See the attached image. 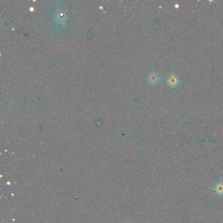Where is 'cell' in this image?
Segmentation results:
<instances>
[{
	"mask_svg": "<svg viewBox=\"0 0 223 223\" xmlns=\"http://www.w3.org/2000/svg\"><path fill=\"white\" fill-rule=\"evenodd\" d=\"M175 5H176V6H175V7H179V5H177V4Z\"/></svg>",
	"mask_w": 223,
	"mask_h": 223,
	"instance_id": "277c9868",
	"label": "cell"
},
{
	"mask_svg": "<svg viewBox=\"0 0 223 223\" xmlns=\"http://www.w3.org/2000/svg\"><path fill=\"white\" fill-rule=\"evenodd\" d=\"M149 81L152 84H156L159 81V77L157 73H152L149 76Z\"/></svg>",
	"mask_w": 223,
	"mask_h": 223,
	"instance_id": "3957f363",
	"label": "cell"
},
{
	"mask_svg": "<svg viewBox=\"0 0 223 223\" xmlns=\"http://www.w3.org/2000/svg\"><path fill=\"white\" fill-rule=\"evenodd\" d=\"M179 83V79L177 76L175 75H169L167 79V83L169 86L172 87H175L177 86Z\"/></svg>",
	"mask_w": 223,
	"mask_h": 223,
	"instance_id": "6da1fadb",
	"label": "cell"
},
{
	"mask_svg": "<svg viewBox=\"0 0 223 223\" xmlns=\"http://www.w3.org/2000/svg\"><path fill=\"white\" fill-rule=\"evenodd\" d=\"M213 190L219 196H223V182H220V183H217L213 188Z\"/></svg>",
	"mask_w": 223,
	"mask_h": 223,
	"instance_id": "7a4b0ae2",
	"label": "cell"
}]
</instances>
